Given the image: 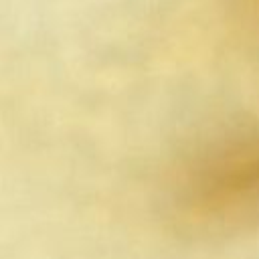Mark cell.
<instances>
[{"label": "cell", "mask_w": 259, "mask_h": 259, "mask_svg": "<svg viewBox=\"0 0 259 259\" xmlns=\"http://www.w3.org/2000/svg\"><path fill=\"white\" fill-rule=\"evenodd\" d=\"M170 202L176 217L194 229L259 227V130L202 146L180 166Z\"/></svg>", "instance_id": "1"}, {"label": "cell", "mask_w": 259, "mask_h": 259, "mask_svg": "<svg viewBox=\"0 0 259 259\" xmlns=\"http://www.w3.org/2000/svg\"><path fill=\"white\" fill-rule=\"evenodd\" d=\"M237 8L243 10L247 16L259 18V0H235Z\"/></svg>", "instance_id": "2"}]
</instances>
